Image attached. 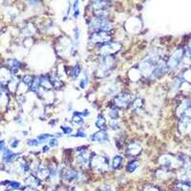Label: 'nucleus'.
<instances>
[{
    "mask_svg": "<svg viewBox=\"0 0 191 191\" xmlns=\"http://www.w3.org/2000/svg\"><path fill=\"white\" fill-rule=\"evenodd\" d=\"M92 28L95 32H106L108 33L112 29V24L110 21H108L107 18H100V17H95L91 22Z\"/></svg>",
    "mask_w": 191,
    "mask_h": 191,
    "instance_id": "obj_3",
    "label": "nucleus"
},
{
    "mask_svg": "<svg viewBox=\"0 0 191 191\" xmlns=\"http://www.w3.org/2000/svg\"><path fill=\"white\" fill-rule=\"evenodd\" d=\"M61 130L63 131L64 134H71L73 132V129L69 127V126H61Z\"/></svg>",
    "mask_w": 191,
    "mask_h": 191,
    "instance_id": "obj_27",
    "label": "nucleus"
},
{
    "mask_svg": "<svg viewBox=\"0 0 191 191\" xmlns=\"http://www.w3.org/2000/svg\"><path fill=\"white\" fill-rule=\"evenodd\" d=\"M5 144V142H4V140H2L1 142V150H2V152H4V145Z\"/></svg>",
    "mask_w": 191,
    "mask_h": 191,
    "instance_id": "obj_36",
    "label": "nucleus"
},
{
    "mask_svg": "<svg viewBox=\"0 0 191 191\" xmlns=\"http://www.w3.org/2000/svg\"><path fill=\"white\" fill-rule=\"evenodd\" d=\"M140 152H142V146L138 142L130 143L127 146V149H126V153L130 155V156H136V155H139Z\"/></svg>",
    "mask_w": 191,
    "mask_h": 191,
    "instance_id": "obj_9",
    "label": "nucleus"
},
{
    "mask_svg": "<svg viewBox=\"0 0 191 191\" xmlns=\"http://www.w3.org/2000/svg\"><path fill=\"white\" fill-rule=\"evenodd\" d=\"M132 102V97L130 94L128 93H122L120 94L118 96H117L116 98L114 99L113 103L115 104V107H128Z\"/></svg>",
    "mask_w": 191,
    "mask_h": 191,
    "instance_id": "obj_6",
    "label": "nucleus"
},
{
    "mask_svg": "<svg viewBox=\"0 0 191 191\" xmlns=\"http://www.w3.org/2000/svg\"><path fill=\"white\" fill-rule=\"evenodd\" d=\"M8 64H9V66L11 67V69H12V71L13 72H17V70H18V68L20 67V63H19V61H17L16 59H9L8 60Z\"/></svg>",
    "mask_w": 191,
    "mask_h": 191,
    "instance_id": "obj_18",
    "label": "nucleus"
},
{
    "mask_svg": "<svg viewBox=\"0 0 191 191\" xmlns=\"http://www.w3.org/2000/svg\"><path fill=\"white\" fill-rule=\"evenodd\" d=\"M109 116L111 118H113V120H116V118H118V110L117 107H112L110 109V112H109Z\"/></svg>",
    "mask_w": 191,
    "mask_h": 191,
    "instance_id": "obj_20",
    "label": "nucleus"
},
{
    "mask_svg": "<svg viewBox=\"0 0 191 191\" xmlns=\"http://www.w3.org/2000/svg\"><path fill=\"white\" fill-rule=\"evenodd\" d=\"M51 137H53V136L50 135V134H41V135L37 136V140L39 142V143H42V142H46V140H48L49 138H51Z\"/></svg>",
    "mask_w": 191,
    "mask_h": 191,
    "instance_id": "obj_23",
    "label": "nucleus"
},
{
    "mask_svg": "<svg viewBox=\"0 0 191 191\" xmlns=\"http://www.w3.org/2000/svg\"><path fill=\"white\" fill-rule=\"evenodd\" d=\"M90 164H91L92 168H94L95 170L102 172V171H105L108 168V165H109V160H108L107 157L102 156V155L94 154L91 157Z\"/></svg>",
    "mask_w": 191,
    "mask_h": 191,
    "instance_id": "obj_1",
    "label": "nucleus"
},
{
    "mask_svg": "<svg viewBox=\"0 0 191 191\" xmlns=\"http://www.w3.org/2000/svg\"><path fill=\"white\" fill-rule=\"evenodd\" d=\"M115 63V58L111 56H103L100 67L99 68V75L101 78L106 77L107 75L110 74V72L112 71L113 66Z\"/></svg>",
    "mask_w": 191,
    "mask_h": 191,
    "instance_id": "obj_2",
    "label": "nucleus"
},
{
    "mask_svg": "<svg viewBox=\"0 0 191 191\" xmlns=\"http://www.w3.org/2000/svg\"><path fill=\"white\" fill-rule=\"evenodd\" d=\"M96 125H97V127L100 129V130H105V128H106L105 118H104V117L101 114H99L98 116V118H97V121H96Z\"/></svg>",
    "mask_w": 191,
    "mask_h": 191,
    "instance_id": "obj_15",
    "label": "nucleus"
},
{
    "mask_svg": "<svg viewBox=\"0 0 191 191\" xmlns=\"http://www.w3.org/2000/svg\"><path fill=\"white\" fill-rule=\"evenodd\" d=\"M111 40V35L106 33V32H94V33L90 35L89 41L92 43H96V44H104V43L110 42Z\"/></svg>",
    "mask_w": 191,
    "mask_h": 191,
    "instance_id": "obj_5",
    "label": "nucleus"
},
{
    "mask_svg": "<svg viewBox=\"0 0 191 191\" xmlns=\"http://www.w3.org/2000/svg\"><path fill=\"white\" fill-rule=\"evenodd\" d=\"M99 191H112V189L109 186H103L102 188H100Z\"/></svg>",
    "mask_w": 191,
    "mask_h": 191,
    "instance_id": "obj_34",
    "label": "nucleus"
},
{
    "mask_svg": "<svg viewBox=\"0 0 191 191\" xmlns=\"http://www.w3.org/2000/svg\"><path fill=\"white\" fill-rule=\"evenodd\" d=\"M111 128H112L113 130H118V129L120 128V124H118V122H116V121L111 122Z\"/></svg>",
    "mask_w": 191,
    "mask_h": 191,
    "instance_id": "obj_31",
    "label": "nucleus"
},
{
    "mask_svg": "<svg viewBox=\"0 0 191 191\" xmlns=\"http://www.w3.org/2000/svg\"><path fill=\"white\" fill-rule=\"evenodd\" d=\"M74 137H81V138H85V137H86V134H85L84 132H82L81 130H79V131L77 133V134L74 135Z\"/></svg>",
    "mask_w": 191,
    "mask_h": 191,
    "instance_id": "obj_32",
    "label": "nucleus"
},
{
    "mask_svg": "<svg viewBox=\"0 0 191 191\" xmlns=\"http://www.w3.org/2000/svg\"><path fill=\"white\" fill-rule=\"evenodd\" d=\"M79 73H80V66L78 64V65H75L73 68V70H72V77H73L74 78H77L78 77Z\"/></svg>",
    "mask_w": 191,
    "mask_h": 191,
    "instance_id": "obj_24",
    "label": "nucleus"
},
{
    "mask_svg": "<svg viewBox=\"0 0 191 191\" xmlns=\"http://www.w3.org/2000/svg\"><path fill=\"white\" fill-rule=\"evenodd\" d=\"M37 176L40 180H43L46 179L48 176H51V172H50V169L47 167H38L37 170Z\"/></svg>",
    "mask_w": 191,
    "mask_h": 191,
    "instance_id": "obj_12",
    "label": "nucleus"
},
{
    "mask_svg": "<svg viewBox=\"0 0 191 191\" xmlns=\"http://www.w3.org/2000/svg\"><path fill=\"white\" fill-rule=\"evenodd\" d=\"M17 144H18V140H14L13 142L11 143V146H12L13 148H14V147H17Z\"/></svg>",
    "mask_w": 191,
    "mask_h": 191,
    "instance_id": "obj_33",
    "label": "nucleus"
},
{
    "mask_svg": "<svg viewBox=\"0 0 191 191\" xmlns=\"http://www.w3.org/2000/svg\"><path fill=\"white\" fill-rule=\"evenodd\" d=\"M41 86V82H40V77H37L34 78V81L32 85L30 86V90L33 92H37L39 88H40Z\"/></svg>",
    "mask_w": 191,
    "mask_h": 191,
    "instance_id": "obj_17",
    "label": "nucleus"
},
{
    "mask_svg": "<svg viewBox=\"0 0 191 191\" xmlns=\"http://www.w3.org/2000/svg\"><path fill=\"white\" fill-rule=\"evenodd\" d=\"M57 144H58V142H57V140H56V138H52L51 140H50V143H49V145L51 146V147H56V146H57Z\"/></svg>",
    "mask_w": 191,
    "mask_h": 191,
    "instance_id": "obj_29",
    "label": "nucleus"
},
{
    "mask_svg": "<svg viewBox=\"0 0 191 191\" xmlns=\"http://www.w3.org/2000/svg\"><path fill=\"white\" fill-rule=\"evenodd\" d=\"M139 166V164L137 163V161H131V163H129L128 165H127V171L128 172H134L137 168H138Z\"/></svg>",
    "mask_w": 191,
    "mask_h": 191,
    "instance_id": "obj_21",
    "label": "nucleus"
},
{
    "mask_svg": "<svg viewBox=\"0 0 191 191\" xmlns=\"http://www.w3.org/2000/svg\"><path fill=\"white\" fill-rule=\"evenodd\" d=\"M91 157L92 155H90L89 152H87L86 150L84 151H81V152H79L78 157H77V160H78V163L81 165V166H86L89 163L90 161H91Z\"/></svg>",
    "mask_w": 191,
    "mask_h": 191,
    "instance_id": "obj_7",
    "label": "nucleus"
},
{
    "mask_svg": "<svg viewBox=\"0 0 191 191\" xmlns=\"http://www.w3.org/2000/svg\"><path fill=\"white\" fill-rule=\"evenodd\" d=\"M122 161H123V159L121 156H115L113 159V168L114 169H118L122 164Z\"/></svg>",
    "mask_w": 191,
    "mask_h": 191,
    "instance_id": "obj_19",
    "label": "nucleus"
},
{
    "mask_svg": "<svg viewBox=\"0 0 191 191\" xmlns=\"http://www.w3.org/2000/svg\"><path fill=\"white\" fill-rule=\"evenodd\" d=\"M7 185H10L11 187H13L14 189H18L20 188V183L18 182H13V181H7Z\"/></svg>",
    "mask_w": 191,
    "mask_h": 191,
    "instance_id": "obj_25",
    "label": "nucleus"
},
{
    "mask_svg": "<svg viewBox=\"0 0 191 191\" xmlns=\"http://www.w3.org/2000/svg\"><path fill=\"white\" fill-rule=\"evenodd\" d=\"M71 191H75V190H71Z\"/></svg>",
    "mask_w": 191,
    "mask_h": 191,
    "instance_id": "obj_38",
    "label": "nucleus"
},
{
    "mask_svg": "<svg viewBox=\"0 0 191 191\" xmlns=\"http://www.w3.org/2000/svg\"><path fill=\"white\" fill-rule=\"evenodd\" d=\"M26 183H29V185H32V183H35V185H39L40 181L38 180V178L35 177V176H30L26 179Z\"/></svg>",
    "mask_w": 191,
    "mask_h": 191,
    "instance_id": "obj_22",
    "label": "nucleus"
},
{
    "mask_svg": "<svg viewBox=\"0 0 191 191\" xmlns=\"http://www.w3.org/2000/svg\"><path fill=\"white\" fill-rule=\"evenodd\" d=\"M20 166H21V168H22V170L24 171V172H28L29 170H30V165H29L26 161H22L21 163V164H20Z\"/></svg>",
    "mask_w": 191,
    "mask_h": 191,
    "instance_id": "obj_26",
    "label": "nucleus"
},
{
    "mask_svg": "<svg viewBox=\"0 0 191 191\" xmlns=\"http://www.w3.org/2000/svg\"><path fill=\"white\" fill-rule=\"evenodd\" d=\"M48 150H49V147L47 146V145H45L44 147H43V152H47Z\"/></svg>",
    "mask_w": 191,
    "mask_h": 191,
    "instance_id": "obj_37",
    "label": "nucleus"
},
{
    "mask_svg": "<svg viewBox=\"0 0 191 191\" xmlns=\"http://www.w3.org/2000/svg\"><path fill=\"white\" fill-rule=\"evenodd\" d=\"M72 121H73L75 124L82 125L84 123L83 118H82V113L81 112H75L73 117H72Z\"/></svg>",
    "mask_w": 191,
    "mask_h": 191,
    "instance_id": "obj_16",
    "label": "nucleus"
},
{
    "mask_svg": "<svg viewBox=\"0 0 191 191\" xmlns=\"http://www.w3.org/2000/svg\"><path fill=\"white\" fill-rule=\"evenodd\" d=\"M25 191H37V189L33 188V187H27V188L25 189Z\"/></svg>",
    "mask_w": 191,
    "mask_h": 191,
    "instance_id": "obj_35",
    "label": "nucleus"
},
{
    "mask_svg": "<svg viewBox=\"0 0 191 191\" xmlns=\"http://www.w3.org/2000/svg\"><path fill=\"white\" fill-rule=\"evenodd\" d=\"M121 45L118 42H107L99 45V52L102 56H111L120 51Z\"/></svg>",
    "mask_w": 191,
    "mask_h": 191,
    "instance_id": "obj_4",
    "label": "nucleus"
},
{
    "mask_svg": "<svg viewBox=\"0 0 191 191\" xmlns=\"http://www.w3.org/2000/svg\"><path fill=\"white\" fill-rule=\"evenodd\" d=\"M5 153H3V161L5 164H10L19 156V153H12L10 150H5Z\"/></svg>",
    "mask_w": 191,
    "mask_h": 191,
    "instance_id": "obj_11",
    "label": "nucleus"
},
{
    "mask_svg": "<svg viewBox=\"0 0 191 191\" xmlns=\"http://www.w3.org/2000/svg\"><path fill=\"white\" fill-rule=\"evenodd\" d=\"M27 143L29 146H37L39 144V142L37 140H29Z\"/></svg>",
    "mask_w": 191,
    "mask_h": 191,
    "instance_id": "obj_28",
    "label": "nucleus"
},
{
    "mask_svg": "<svg viewBox=\"0 0 191 191\" xmlns=\"http://www.w3.org/2000/svg\"><path fill=\"white\" fill-rule=\"evenodd\" d=\"M182 54H180V55H178V54H176V56H173L171 57V59L169 60V62L167 64V66L168 67H170V68H174L178 65V64L180 63V61H181L182 59Z\"/></svg>",
    "mask_w": 191,
    "mask_h": 191,
    "instance_id": "obj_13",
    "label": "nucleus"
},
{
    "mask_svg": "<svg viewBox=\"0 0 191 191\" xmlns=\"http://www.w3.org/2000/svg\"><path fill=\"white\" fill-rule=\"evenodd\" d=\"M63 178L68 182H72L78 178V173L75 170H64L62 172Z\"/></svg>",
    "mask_w": 191,
    "mask_h": 191,
    "instance_id": "obj_10",
    "label": "nucleus"
},
{
    "mask_svg": "<svg viewBox=\"0 0 191 191\" xmlns=\"http://www.w3.org/2000/svg\"><path fill=\"white\" fill-rule=\"evenodd\" d=\"M90 140L92 142H106V140H108V133L105 130H99L91 135Z\"/></svg>",
    "mask_w": 191,
    "mask_h": 191,
    "instance_id": "obj_8",
    "label": "nucleus"
},
{
    "mask_svg": "<svg viewBox=\"0 0 191 191\" xmlns=\"http://www.w3.org/2000/svg\"><path fill=\"white\" fill-rule=\"evenodd\" d=\"M40 82H41V86L44 87L46 89H51L53 87L51 78L47 75H43V77H40Z\"/></svg>",
    "mask_w": 191,
    "mask_h": 191,
    "instance_id": "obj_14",
    "label": "nucleus"
},
{
    "mask_svg": "<svg viewBox=\"0 0 191 191\" xmlns=\"http://www.w3.org/2000/svg\"><path fill=\"white\" fill-rule=\"evenodd\" d=\"M87 83H88V78L85 77V78H83L82 80L80 81V87L81 88H86V86H87Z\"/></svg>",
    "mask_w": 191,
    "mask_h": 191,
    "instance_id": "obj_30",
    "label": "nucleus"
}]
</instances>
